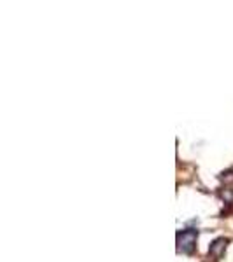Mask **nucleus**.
I'll return each mask as SVG.
<instances>
[{
    "label": "nucleus",
    "instance_id": "f257e3e1",
    "mask_svg": "<svg viewBox=\"0 0 233 262\" xmlns=\"http://www.w3.org/2000/svg\"><path fill=\"white\" fill-rule=\"evenodd\" d=\"M197 238H198V231L195 229H184L183 233L177 234V248L179 252L186 255H191L197 248Z\"/></svg>",
    "mask_w": 233,
    "mask_h": 262
},
{
    "label": "nucleus",
    "instance_id": "f03ea898",
    "mask_svg": "<svg viewBox=\"0 0 233 262\" xmlns=\"http://www.w3.org/2000/svg\"><path fill=\"white\" fill-rule=\"evenodd\" d=\"M228 243H230L228 238H216L211 243V247H209V257H211L212 261H221Z\"/></svg>",
    "mask_w": 233,
    "mask_h": 262
},
{
    "label": "nucleus",
    "instance_id": "7ed1b4c3",
    "mask_svg": "<svg viewBox=\"0 0 233 262\" xmlns=\"http://www.w3.org/2000/svg\"><path fill=\"white\" fill-rule=\"evenodd\" d=\"M219 194H221V198L223 199H226V201H233V194H232V192H230V191H221V192H219Z\"/></svg>",
    "mask_w": 233,
    "mask_h": 262
},
{
    "label": "nucleus",
    "instance_id": "20e7f679",
    "mask_svg": "<svg viewBox=\"0 0 233 262\" xmlns=\"http://www.w3.org/2000/svg\"><path fill=\"white\" fill-rule=\"evenodd\" d=\"M221 180L223 182H233V173H230V171H228V173H223Z\"/></svg>",
    "mask_w": 233,
    "mask_h": 262
}]
</instances>
